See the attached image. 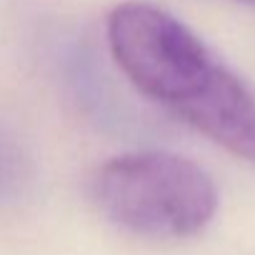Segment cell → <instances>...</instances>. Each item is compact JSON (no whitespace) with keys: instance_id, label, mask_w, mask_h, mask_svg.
Segmentation results:
<instances>
[{"instance_id":"cell-2","label":"cell","mask_w":255,"mask_h":255,"mask_svg":"<svg viewBox=\"0 0 255 255\" xmlns=\"http://www.w3.org/2000/svg\"><path fill=\"white\" fill-rule=\"evenodd\" d=\"M90 190L108 220L145 238H190L218 210L213 178L198 163L163 150L103 163Z\"/></svg>"},{"instance_id":"cell-3","label":"cell","mask_w":255,"mask_h":255,"mask_svg":"<svg viewBox=\"0 0 255 255\" xmlns=\"http://www.w3.org/2000/svg\"><path fill=\"white\" fill-rule=\"evenodd\" d=\"M235 3H240V5H250V8H255V0H235Z\"/></svg>"},{"instance_id":"cell-1","label":"cell","mask_w":255,"mask_h":255,"mask_svg":"<svg viewBox=\"0 0 255 255\" xmlns=\"http://www.w3.org/2000/svg\"><path fill=\"white\" fill-rule=\"evenodd\" d=\"M113 60L145 98L223 150L255 163V90L178 18L150 3L108 15Z\"/></svg>"}]
</instances>
